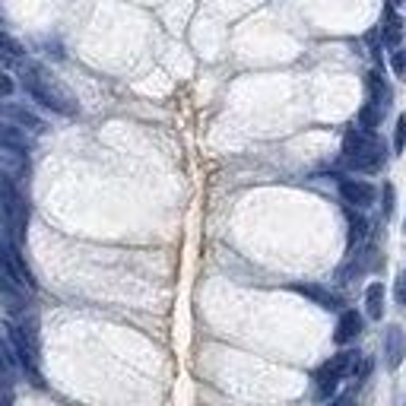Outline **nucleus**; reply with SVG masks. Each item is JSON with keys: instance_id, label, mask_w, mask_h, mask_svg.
Returning <instances> with one entry per match:
<instances>
[{"instance_id": "f257e3e1", "label": "nucleus", "mask_w": 406, "mask_h": 406, "mask_svg": "<svg viewBox=\"0 0 406 406\" xmlns=\"http://www.w3.org/2000/svg\"><path fill=\"white\" fill-rule=\"evenodd\" d=\"M22 86L29 89V96L38 105L57 111V115H76L80 102L73 99V92L57 80L51 70L38 67V64H22Z\"/></svg>"}, {"instance_id": "f03ea898", "label": "nucleus", "mask_w": 406, "mask_h": 406, "mask_svg": "<svg viewBox=\"0 0 406 406\" xmlns=\"http://www.w3.org/2000/svg\"><path fill=\"white\" fill-rule=\"evenodd\" d=\"M343 162L352 168V172H365V175H375L384 168L387 162V150L384 143L378 140L375 131H346L343 137Z\"/></svg>"}, {"instance_id": "7ed1b4c3", "label": "nucleus", "mask_w": 406, "mask_h": 406, "mask_svg": "<svg viewBox=\"0 0 406 406\" xmlns=\"http://www.w3.org/2000/svg\"><path fill=\"white\" fill-rule=\"evenodd\" d=\"M26 222H29V207H26V200H22L20 187H16V181L7 172H0V226L7 229L13 245L22 241Z\"/></svg>"}, {"instance_id": "20e7f679", "label": "nucleus", "mask_w": 406, "mask_h": 406, "mask_svg": "<svg viewBox=\"0 0 406 406\" xmlns=\"http://www.w3.org/2000/svg\"><path fill=\"white\" fill-rule=\"evenodd\" d=\"M7 337L13 346V356L20 362V372L29 381L42 384L38 378V337H35V324H7Z\"/></svg>"}, {"instance_id": "39448f33", "label": "nucleus", "mask_w": 406, "mask_h": 406, "mask_svg": "<svg viewBox=\"0 0 406 406\" xmlns=\"http://www.w3.org/2000/svg\"><path fill=\"white\" fill-rule=\"evenodd\" d=\"M356 368H358V356L352 349H343V352H337V356L327 358V362L317 368V375H314L317 400H331L333 393H337L340 381L349 378V375H356Z\"/></svg>"}, {"instance_id": "423d86ee", "label": "nucleus", "mask_w": 406, "mask_h": 406, "mask_svg": "<svg viewBox=\"0 0 406 406\" xmlns=\"http://www.w3.org/2000/svg\"><path fill=\"white\" fill-rule=\"evenodd\" d=\"M0 270H7L13 280H20L29 292L35 289V276L29 273L26 261H22L20 251H16V245H13V241H7V238H0Z\"/></svg>"}, {"instance_id": "0eeeda50", "label": "nucleus", "mask_w": 406, "mask_h": 406, "mask_svg": "<svg viewBox=\"0 0 406 406\" xmlns=\"http://www.w3.org/2000/svg\"><path fill=\"white\" fill-rule=\"evenodd\" d=\"M26 286L20 280L7 273V270H0V305L10 311V314H26L29 308V296H26Z\"/></svg>"}, {"instance_id": "6e6552de", "label": "nucleus", "mask_w": 406, "mask_h": 406, "mask_svg": "<svg viewBox=\"0 0 406 406\" xmlns=\"http://www.w3.org/2000/svg\"><path fill=\"white\" fill-rule=\"evenodd\" d=\"M340 197L356 210H365V207H375V200H378V191H375L368 181H358V178H340Z\"/></svg>"}, {"instance_id": "1a4fd4ad", "label": "nucleus", "mask_w": 406, "mask_h": 406, "mask_svg": "<svg viewBox=\"0 0 406 406\" xmlns=\"http://www.w3.org/2000/svg\"><path fill=\"white\" fill-rule=\"evenodd\" d=\"M362 327H365V321H362V314H358V311H352V308L340 311L337 331H333V343H337V346L356 343V340L362 337Z\"/></svg>"}, {"instance_id": "9d476101", "label": "nucleus", "mask_w": 406, "mask_h": 406, "mask_svg": "<svg viewBox=\"0 0 406 406\" xmlns=\"http://www.w3.org/2000/svg\"><path fill=\"white\" fill-rule=\"evenodd\" d=\"M296 292H302L305 298H311L314 305H321V308L327 311H346V302L337 296V292L324 289V286H314V282H298V286H292Z\"/></svg>"}, {"instance_id": "9b49d317", "label": "nucleus", "mask_w": 406, "mask_h": 406, "mask_svg": "<svg viewBox=\"0 0 406 406\" xmlns=\"http://www.w3.org/2000/svg\"><path fill=\"white\" fill-rule=\"evenodd\" d=\"M0 117L13 121V124L22 127V131H32V133H42L45 131V121H42V117L32 115V111L22 108V105H0Z\"/></svg>"}, {"instance_id": "f8f14e48", "label": "nucleus", "mask_w": 406, "mask_h": 406, "mask_svg": "<svg viewBox=\"0 0 406 406\" xmlns=\"http://www.w3.org/2000/svg\"><path fill=\"white\" fill-rule=\"evenodd\" d=\"M381 38H384V45L391 51L400 48V42H403V20H400V13L393 10V3H387L384 7V20H381Z\"/></svg>"}, {"instance_id": "ddd939ff", "label": "nucleus", "mask_w": 406, "mask_h": 406, "mask_svg": "<svg viewBox=\"0 0 406 406\" xmlns=\"http://www.w3.org/2000/svg\"><path fill=\"white\" fill-rule=\"evenodd\" d=\"M384 358H387V365H391L393 372L403 365V358H406V333H403V327H387Z\"/></svg>"}, {"instance_id": "4468645a", "label": "nucleus", "mask_w": 406, "mask_h": 406, "mask_svg": "<svg viewBox=\"0 0 406 406\" xmlns=\"http://www.w3.org/2000/svg\"><path fill=\"white\" fill-rule=\"evenodd\" d=\"M16 375H20V362H16V356H13V346L0 340V387L13 391Z\"/></svg>"}, {"instance_id": "2eb2a0df", "label": "nucleus", "mask_w": 406, "mask_h": 406, "mask_svg": "<svg viewBox=\"0 0 406 406\" xmlns=\"http://www.w3.org/2000/svg\"><path fill=\"white\" fill-rule=\"evenodd\" d=\"M0 150H16V152H29V137L22 127L7 124L0 121Z\"/></svg>"}, {"instance_id": "dca6fc26", "label": "nucleus", "mask_w": 406, "mask_h": 406, "mask_svg": "<svg viewBox=\"0 0 406 406\" xmlns=\"http://www.w3.org/2000/svg\"><path fill=\"white\" fill-rule=\"evenodd\" d=\"M365 83H368V99H372V102H378L381 108H391V99H393L391 83H387V80L378 73V70L365 76Z\"/></svg>"}, {"instance_id": "f3484780", "label": "nucleus", "mask_w": 406, "mask_h": 406, "mask_svg": "<svg viewBox=\"0 0 406 406\" xmlns=\"http://www.w3.org/2000/svg\"><path fill=\"white\" fill-rule=\"evenodd\" d=\"M372 235V229H368V219L365 216H358L356 210H349V254H356V251H362L365 238Z\"/></svg>"}, {"instance_id": "a211bd4d", "label": "nucleus", "mask_w": 406, "mask_h": 406, "mask_svg": "<svg viewBox=\"0 0 406 406\" xmlns=\"http://www.w3.org/2000/svg\"><path fill=\"white\" fill-rule=\"evenodd\" d=\"M365 314L372 317V321H381V317H384V286H381V282H372V286L365 289Z\"/></svg>"}, {"instance_id": "6ab92c4d", "label": "nucleus", "mask_w": 406, "mask_h": 406, "mask_svg": "<svg viewBox=\"0 0 406 406\" xmlns=\"http://www.w3.org/2000/svg\"><path fill=\"white\" fill-rule=\"evenodd\" d=\"M384 115H387V108H381L378 102L368 99V102L362 105V111H358V127H362V131H378V124L384 121Z\"/></svg>"}, {"instance_id": "aec40b11", "label": "nucleus", "mask_w": 406, "mask_h": 406, "mask_svg": "<svg viewBox=\"0 0 406 406\" xmlns=\"http://www.w3.org/2000/svg\"><path fill=\"white\" fill-rule=\"evenodd\" d=\"M0 57H3V61H16V57H22V45L16 42V38H10L7 32H0Z\"/></svg>"}, {"instance_id": "412c9836", "label": "nucleus", "mask_w": 406, "mask_h": 406, "mask_svg": "<svg viewBox=\"0 0 406 406\" xmlns=\"http://www.w3.org/2000/svg\"><path fill=\"white\" fill-rule=\"evenodd\" d=\"M391 70L397 80H406V48L400 45L397 51H391Z\"/></svg>"}, {"instance_id": "4be33fe9", "label": "nucleus", "mask_w": 406, "mask_h": 406, "mask_svg": "<svg viewBox=\"0 0 406 406\" xmlns=\"http://www.w3.org/2000/svg\"><path fill=\"white\" fill-rule=\"evenodd\" d=\"M406 150V115H397V127H393V152Z\"/></svg>"}, {"instance_id": "5701e85b", "label": "nucleus", "mask_w": 406, "mask_h": 406, "mask_svg": "<svg viewBox=\"0 0 406 406\" xmlns=\"http://www.w3.org/2000/svg\"><path fill=\"white\" fill-rule=\"evenodd\" d=\"M384 219H391L393 216V184H384Z\"/></svg>"}, {"instance_id": "b1692460", "label": "nucleus", "mask_w": 406, "mask_h": 406, "mask_svg": "<svg viewBox=\"0 0 406 406\" xmlns=\"http://www.w3.org/2000/svg\"><path fill=\"white\" fill-rule=\"evenodd\" d=\"M13 80H10L7 73H0V99H7V96H13Z\"/></svg>"}, {"instance_id": "393cba45", "label": "nucleus", "mask_w": 406, "mask_h": 406, "mask_svg": "<svg viewBox=\"0 0 406 406\" xmlns=\"http://www.w3.org/2000/svg\"><path fill=\"white\" fill-rule=\"evenodd\" d=\"M397 302H400V305H406V273L397 280Z\"/></svg>"}, {"instance_id": "a878e982", "label": "nucleus", "mask_w": 406, "mask_h": 406, "mask_svg": "<svg viewBox=\"0 0 406 406\" xmlns=\"http://www.w3.org/2000/svg\"><path fill=\"white\" fill-rule=\"evenodd\" d=\"M403 232H406V222H403Z\"/></svg>"}, {"instance_id": "bb28decb", "label": "nucleus", "mask_w": 406, "mask_h": 406, "mask_svg": "<svg viewBox=\"0 0 406 406\" xmlns=\"http://www.w3.org/2000/svg\"><path fill=\"white\" fill-rule=\"evenodd\" d=\"M403 406H406V400H403Z\"/></svg>"}]
</instances>
